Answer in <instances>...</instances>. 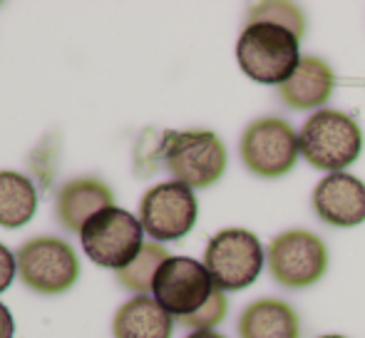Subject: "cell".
Listing matches in <instances>:
<instances>
[{
  "instance_id": "cell-1",
  "label": "cell",
  "mask_w": 365,
  "mask_h": 338,
  "mask_svg": "<svg viewBox=\"0 0 365 338\" xmlns=\"http://www.w3.org/2000/svg\"><path fill=\"white\" fill-rule=\"evenodd\" d=\"M301 38L274 23H246L236 43V60L246 78L281 87L301 63Z\"/></svg>"
},
{
  "instance_id": "cell-2",
  "label": "cell",
  "mask_w": 365,
  "mask_h": 338,
  "mask_svg": "<svg viewBox=\"0 0 365 338\" xmlns=\"http://www.w3.org/2000/svg\"><path fill=\"white\" fill-rule=\"evenodd\" d=\"M157 155L174 182L189 189L214 187L229 165L224 142L209 130L164 132Z\"/></svg>"
},
{
  "instance_id": "cell-3",
  "label": "cell",
  "mask_w": 365,
  "mask_h": 338,
  "mask_svg": "<svg viewBox=\"0 0 365 338\" xmlns=\"http://www.w3.org/2000/svg\"><path fill=\"white\" fill-rule=\"evenodd\" d=\"M301 155L311 167L321 172H346L356 165L363 152V130L351 115L341 110H318L298 132Z\"/></svg>"
},
{
  "instance_id": "cell-4",
  "label": "cell",
  "mask_w": 365,
  "mask_h": 338,
  "mask_svg": "<svg viewBox=\"0 0 365 338\" xmlns=\"http://www.w3.org/2000/svg\"><path fill=\"white\" fill-rule=\"evenodd\" d=\"M80 244L97 266L122 271L140 256L145 247V229L132 212L107 207L85 224Z\"/></svg>"
},
{
  "instance_id": "cell-5",
  "label": "cell",
  "mask_w": 365,
  "mask_h": 338,
  "mask_svg": "<svg viewBox=\"0 0 365 338\" xmlns=\"http://www.w3.org/2000/svg\"><path fill=\"white\" fill-rule=\"evenodd\" d=\"M264 247L249 229H224L207 244L204 266L214 286L226 291H244L264 271Z\"/></svg>"
},
{
  "instance_id": "cell-6",
  "label": "cell",
  "mask_w": 365,
  "mask_h": 338,
  "mask_svg": "<svg viewBox=\"0 0 365 338\" xmlns=\"http://www.w3.org/2000/svg\"><path fill=\"white\" fill-rule=\"evenodd\" d=\"M15 259L23 284L38 294H65L80 279V259L63 239L35 237L18 249Z\"/></svg>"
},
{
  "instance_id": "cell-7",
  "label": "cell",
  "mask_w": 365,
  "mask_h": 338,
  "mask_svg": "<svg viewBox=\"0 0 365 338\" xmlns=\"http://www.w3.org/2000/svg\"><path fill=\"white\" fill-rule=\"evenodd\" d=\"M301 157V140L281 117H261L246 127L241 137V160L256 177L279 179L296 167Z\"/></svg>"
},
{
  "instance_id": "cell-8",
  "label": "cell",
  "mask_w": 365,
  "mask_h": 338,
  "mask_svg": "<svg viewBox=\"0 0 365 338\" xmlns=\"http://www.w3.org/2000/svg\"><path fill=\"white\" fill-rule=\"evenodd\" d=\"M217 291L207 266L189 256H169L154 276V301L172 319L182 321L194 316Z\"/></svg>"
},
{
  "instance_id": "cell-9",
  "label": "cell",
  "mask_w": 365,
  "mask_h": 338,
  "mask_svg": "<svg viewBox=\"0 0 365 338\" xmlns=\"http://www.w3.org/2000/svg\"><path fill=\"white\" fill-rule=\"evenodd\" d=\"M269 271L286 289H308L318 284L328 271V247L321 237L303 229H291L271 242Z\"/></svg>"
},
{
  "instance_id": "cell-10",
  "label": "cell",
  "mask_w": 365,
  "mask_h": 338,
  "mask_svg": "<svg viewBox=\"0 0 365 338\" xmlns=\"http://www.w3.org/2000/svg\"><path fill=\"white\" fill-rule=\"evenodd\" d=\"M199 219L194 189L179 182H162L142 197L140 222L154 242H177L187 237Z\"/></svg>"
},
{
  "instance_id": "cell-11",
  "label": "cell",
  "mask_w": 365,
  "mask_h": 338,
  "mask_svg": "<svg viewBox=\"0 0 365 338\" xmlns=\"http://www.w3.org/2000/svg\"><path fill=\"white\" fill-rule=\"evenodd\" d=\"M313 209L331 227H361L365 222V182L348 172L328 174L313 189Z\"/></svg>"
},
{
  "instance_id": "cell-12",
  "label": "cell",
  "mask_w": 365,
  "mask_h": 338,
  "mask_svg": "<svg viewBox=\"0 0 365 338\" xmlns=\"http://www.w3.org/2000/svg\"><path fill=\"white\" fill-rule=\"evenodd\" d=\"M112 202H115V194L102 179L80 177L60 187L58 199H55V214L68 232L80 234L95 214L107 207H115Z\"/></svg>"
},
{
  "instance_id": "cell-13",
  "label": "cell",
  "mask_w": 365,
  "mask_h": 338,
  "mask_svg": "<svg viewBox=\"0 0 365 338\" xmlns=\"http://www.w3.org/2000/svg\"><path fill=\"white\" fill-rule=\"evenodd\" d=\"M333 87H336V73L331 65L313 55H303L296 73L279 87V97L284 105L298 112L323 110V105L331 100Z\"/></svg>"
},
{
  "instance_id": "cell-14",
  "label": "cell",
  "mask_w": 365,
  "mask_h": 338,
  "mask_svg": "<svg viewBox=\"0 0 365 338\" xmlns=\"http://www.w3.org/2000/svg\"><path fill=\"white\" fill-rule=\"evenodd\" d=\"M241 338H301L298 314L286 301L264 299L251 304L239 319Z\"/></svg>"
},
{
  "instance_id": "cell-15",
  "label": "cell",
  "mask_w": 365,
  "mask_h": 338,
  "mask_svg": "<svg viewBox=\"0 0 365 338\" xmlns=\"http://www.w3.org/2000/svg\"><path fill=\"white\" fill-rule=\"evenodd\" d=\"M174 319L152 299L135 296L115 316L112 334L115 338H172Z\"/></svg>"
},
{
  "instance_id": "cell-16",
  "label": "cell",
  "mask_w": 365,
  "mask_h": 338,
  "mask_svg": "<svg viewBox=\"0 0 365 338\" xmlns=\"http://www.w3.org/2000/svg\"><path fill=\"white\" fill-rule=\"evenodd\" d=\"M38 212V189L20 172H0V227H25Z\"/></svg>"
},
{
  "instance_id": "cell-17",
  "label": "cell",
  "mask_w": 365,
  "mask_h": 338,
  "mask_svg": "<svg viewBox=\"0 0 365 338\" xmlns=\"http://www.w3.org/2000/svg\"><path fill=\"white\" fill-rule=\"evenodd\" d=\"M167 259H169V254L162 244H154V242L147 244L145 242L140 256H137L127 269L117 271V281H120L127 291H132V294L147 296L149 291H152L154 276H157L159 266H162Z\"/></svg>"
},
{
  "instance_id": "cell-18",
  "label": "cell",
  "mask_w": 365,
  "mask_h": 338,
  "mask_svg": "<svg viewBox=\"0 0 365 338\" xmlns=\"http://www.w3.org/2000/svg\"><path fill=\"white\" fill-rule=\"evenodd\" d=\"M249 23H274L281 28H289L303 40L306 35V15L298 5L284 3V0H269V3H259L249 10Z\"/></svg>"
},
{
  "instance_id": "cell-19",
  "label": "cell",
  "mask_w": 365,
  "mask_h": 338,
  "mask_svg": "<svg viewBox=\"0 0 365 338\" xmlns=\"http://www.w3.org/2000/svg\"><path fill=\"white\" fill-rule=\"evenodd\" d=\"M226 311H229V301H226V294L221 289H217L212 294V299L202 306L194 316H187L179 324H184L192 331H212L214 326H219L221 321L226 319Z\"/></svg>"
},
{
  "instance_id": "cell-20",
  "label": "cell",
  "mask_w": 365,
  "mask_h": 338,
  "mask_svg": "<svg viewBox=\"0 0 365 338\" xmlns=\"http://www.w3.org/2000/svg\"><path fill=\"white\" fill-rule=\"evenodd\" d=\"M15 271H18V259L5 244H0V294L13 284Z\"/></svg>"
},
{
  "instance_id": "cell-21",
  "label": "cell",
  "mask_w": 365,
  "mask_h": 338,
  "mask_svg": "<svg viewBox=\"0 0 365 338\" xmlns=\"http://www.w3.org/2000/svg\"><path fill=\"white\" fill-rule=\"evenodd\" d=\"M15 336V321L8 306L0 304V338H13Z\"/></svg>"
},
{
  "instance_id": "cell-22",
  "label": "cell",
  "mask_w": 365,
  "mask_h": 338,
  "mask_svg": "<svg viewBox=\"0 0 365 338\" xmlns=\"http://www.w3.org/2000/svg\"><path fill=\"white\" fill-rule=\"evenodd\" d=\"M187 338H226V336L217 334V331H194V334H189Z\"/></svg>"
},
{
  "instance_id": "cell-23",
  "label": "cell",
  "mask_w": 365,
  "mask_h": 338,
  "mask_svg": "<svg viewBox=\"0 0 365 338\" xmlns=\"http://www.w3.org/2000/svg\"><path fill=\"white\" fill-rule=\"evenodd\" d=\"M321 338H346V336H338V334H328V336H321Z\"/></svg>"
}]
</instances>
